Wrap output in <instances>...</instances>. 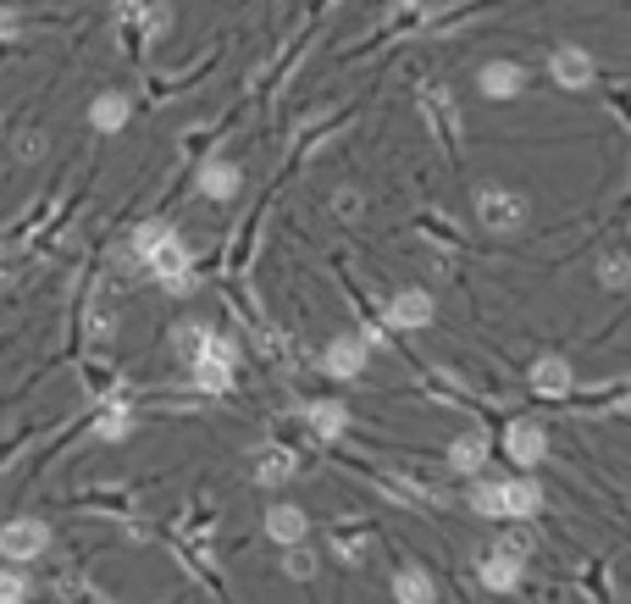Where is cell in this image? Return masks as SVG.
Wrapping results in <instances>:
<instances>
[{"instance_id":"obj_1","label":"cell","mask_w":631,"mask_h":604,"mask_svg":"<svg viewBox=\"0 0 631 604\" xmlns=\"http://www.w3.org/2000/svg\"><path fill=\"white\" fill-rule=\"evenodd\" d=\"M133 255L139 262L172 289V294H184L189 289V244H184V233L177 228H166V222H139V233H133Z\"/></svg>"},{"instance_id":"obj_2","label":"cell","mask_w":631,"mask_h":604,"mask_svg":"<svg viewBox=\"0 0 631 604\" xmlns=\"http://www.w3.org/2000/svg\"><path fill=\"white\" fill-rule=\"evenodd\" d=\"M471 510L493 515V522H531L544 510V488L531 477H510V483H477L471 488Z\"/></svg>"},{"instance_id":"obj_3","label":"cell","mask_w":631,"mask_h":604,"mask_svg":"<svg viewBox=\"0 0 631 604\" xmlns=\"http://www.w3.org/2000/svg\"><path fill=\"white\" fill-rule=\"evenodd\" d=\"M233 361H238V350L222 338V333H211L206 327V338H200V350H195V388H206V394H227L233 388Z\"/></svg>"},{"instance_id":"obj_4","label":"cell","mask_w":631,"mask_h":604,"mask_svg":"<svg viewBox=\"0 0 631 604\" xmlns=\"http://www.w3.org/2000/svg\"><path fill=\"white\" fill-rule=\"evenodd\" d=\"M477 222H482L488 233H515V228L526 222V200H521L515 189L488 184V189H477Z\"/></svg>"},{"instance_id":"obj_5","label":"cell","mask_w":631,"mask_h":604,"mask_svg":"<svg viewBox=\"0 0 631 604\" xmlns=\"http://www.w3.org/2000/svg\"><path fill=\"white\" fill-rule=\"evenodd\" d=\"M50 549V527L39 522V515H17V522L0 527V560H39Z\"/></svg>"},{"instance_id":"obj_6","label":"cell","mask_w":631,"mask_h":604,"mask_svg":"<svg viewBox=\"0 0 631 604\" xmlns=\"http://www.w3.org/2000/svg\"><path fill=\"white\" fill-rule=\"evenodd\" d=\"M521 571H526V538H504L482 566H477V577H482V588H493V593H510V588H521Z\"/></svg>"},{"instance_id":"obj_7","label":"cell","mask_w":631,"mask_h":604,"mask_svg":"<svg viewBox=\"0 0 631 604\" xmlns=\"http://www.w3.org/2000/svg\"><path fill=\"white\" fill-rule=\"evenodd\" d=\"M504 455H510L515 466H526V472H531L537 461L549 455V433H544L537 421H526V416H521V421H510V427H504Z\"/></svg>"},{"instance_id":"obj_8","label":"cell","mask_w":631,"mask_h":604,"mask_svg":"<svg viewBox=\"0 0 631 604\" xmlns=\"http://www.w3.org/2000/svg\"><path fill=\"white\" fill-rule=\"evenodd\" d=\"M266 538L283 544V549H300L311 538V515L300 504H272V510H266Z\"/></svg>"},{"instance_id":"obj_9","label":"cell","mask_w":631,"mask_h":604,"mask_svg":"<svg viewBox=\"0 0 631 604\" xmlns=\"http://www.w3.org/2000/svg\"><path fill=\"white\" fill-rule=\"evenodd\" d=\"M549 67H554L560 90H587V83H593V61H587L582 45H560V50L549 56Z\"/></svg>"},{"instance_id":"obj_10","label":"cell","mask_w":631,"mask_h":604,"mask_svg":"<svg viewBox=\"0 0 631 604\" xmlns=\"http://www.w3.org/2000/svg\"><path fill=\"white\" fill-rule=\"evenodd\" d=\"M360 367H366V344H360V338H332L322 350V372L327 378H360Z\"/></svg>"},{"instance_id":"obj_11","label":"cell","mask_w":631,"mask_h":604,"mask_svg":"<svg viewBox=\"0 0 631 604\" xmlns=\"http://www.w3.org/2000/svg\"><path fill=\"white\" fill-rule=\"evenodd\" d=\"M571 383H576V378H571V361H565V356H544V361L531 367V388L544 394V399H565Z\"/></svg>"},{"instance_id":"obj_12","label":"cell","mask_w":631,"mask_h":604,"mask_svg":"<svg viewBox=\"0 0 631 604\" xmlns=\"http://www.w3.org/2000/svg\"><path fill=\"white\" fill-rule=\"evenodd\" d=\"M388 316H394V327H432L437 305H432V294H426V289H405V294H394Z\"/></svg>"},{"instance_id":"obj_13","label":"cell","mask_w":631,"mask_h":604,"mask_svg":"<svg viewBox=\"0 0 631 604\" xmlns=\"http://www.w3.org/2000/svg\"><path fill=\"white\" fill-rule=\"evenodd\" d=\"M305 427L322 439V444H332V439H343V427H349V410L338 405V399H316V405H305Z\"/></svg>"},{"instance_id":"obj_14","label":"cell","mask_w":631,"mask_h":604,"mask_svg":"<svg viewBox=\"0 0 631 604\" xmlns=\"http://www.w3.org/2000/svg\"><path fill=\"white\" fill-rule=\"evenodd\" d=\"M477 83H482V95H493V101H515L521 83H526V72H521L515 61H488Z\"/></svg>"},{"instance_id":"obj_15","label":"cell","mask_w":631,"mask_h":604,"mask_svg":"<svg viewBox=\"0 0 631 604\" xmlns=\"http://www.w3.org/2000/svg\"><path fill=\"white\" fill-rule=\"evenodd\" d=\"M200 195H206V200H233V195H238V166H233V161L200 166Z\"/></svg>"},{"instance_id":"obj_16","label":"cell","mask_w":631,"mask_h":604,"mask_svg":"<svg viewBox=\"0 0 631 604\" xmlns=\"http://www.w3.org/2000/svg\"><path fill=\"white\" fill-rule=\"evenodd\" d=\"M394 599L399 604H432L437 588H432V577L421 566H405V571H394Z\"/></svg>"},{"instance_id":"obj_17","label":"cell","mask_w":631,"mask_h":604,"mask_svg":"<svg viewBox=\"0 0 631 604\" xmlns=\"http://www.w3.org/2000/svg\"><path fill=\"white\" fill-rule=\"evenodd\" d=\"M482 461H488V433H460L448 444V466L455 472H482Z\"/></svg>"},{"instance_id":"obj_18","label":"cell","mask_w":631,"mask_h":604,"mask_svg":"<svg viewBox=\"0 0 631 604\" xmlns=\"http://www.w3.org/2000/svg\"><path fill=\"white\" fill-rule=\"evenodd\" d=\"M128 117H133V101H128V95H101L95 106H89V123H95L101 133H117Z\"/></svg>"},{"instance_id":"obj_19","label":"cell","mask_w":631,"mask_h":604,"mask_svg":"<svg viewBox=\"0 0 631 604\" xmlns=\"http://www.w3.org/2000/svg\"><path fill=\"white\" fill-rule=\"evenodd\" d=\"M128 433H133V410H128V405H112V410L95 421V439H101V444H117V439H128Z\"/></svg>"},{"instance_id":"obj_20","label":"cell","mask_w":631,"mask_h":604,"mask_svg":"<svg viewBox=\"0 0 631 604\" xmlns=\"http://www.w3.org/2000/svg\"><path fill=\"white\" fill-rule=\"evenodd\" d=\"M289 477H294V455H289V450H272V455L255 466V483H260V488H278V483H289Z\"/></svg>"},{"instance_id":"obj_21","label":"cell","mask_w":631,"mask_h":604,"mask_svg":"<svg viewBox=\"0 0 631 604\" xmlns=\"http://www.w3.org/2000/svg\"><path fill=\"white\" fill-rule=\"evenodd\" d=\"M421 106H426V117L437 123V133H443L448 144H455V133H460V123H455V106H443V90H426V95H421Z\"/></svg>"},{"instance_id":"obj_22","label":"cell","mask_w":631,"mask_h":604,"mask_svg":"<svg viewBox=\"0 0 631 604\" xmlns=\"http://www.w3.org/2000/svg\"><path fill=\"white\" fill-rule=\"evenodd\" d=\"M28 599V577L12 571V566H0V604H23Z\"/></svg>"},{"instance_id":"obj_23","label":"cell","mask_w":631,"mask_h":604,"mask_svg":"<svg viewBox=\"0 0 631 604\" xmlns=\"http://www.w3.org/2000/svg\"><path fill=\"white\" fill-rule=\"evenodd\" d=\"M626 278H631V267L620 262V255H604V267H598V283H604V289H626Z\"/></svg>"},{"instance_id":"obj_24","label":"cell","mask_w":631,"mask_h":604,"mask_svg":"<svg viewBox=\"0 0 631 604\" xmlns=\"http://www.w3.org/2000/svg\"><path fill=\"white\" fill-rule=\"evenodd\" d=\"M283 571H289V577H300V582H305V577H316V555H311V549H305V544H300V549H289V560H283Z\"/></svg>"},{"instance_id":"obj_25","label":"cell","mask_w":631,"mask_h":604,"mask_svg":"<svg viewBox=\"0 0 631 604\" xmlns=\"http://www.w3.org/2000/svg\"><path fill=\"white\" fill-rule=\"evenodd\" d=\"M12 34H17V18H12V12H0V39H12Z\"/></svg>"},{"instance_id":"obj_26","label":"cell","mask_w":631,"mask_h":604,"mask_svg":"<svg viewBox=\"0 0 631 604\" xmlns=\"http://www.w3.org/2000/svg\"><path fill=\"white\" fill-rule=\"evenodd\" d=\"M399 7H421V0H399Z\"/></svg>"}]
</instances>
